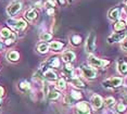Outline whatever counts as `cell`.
Here are the masks:
<instances>
[{
    "label": "cell",
    "instance_id": "obj_1",
    "mask_svg": "<svg viewBox=\"0 0 127 114\" xmlns=\"http://www.w3.org/2000/svg\"><path fill=\"white\" fill-rule=\"evenodd\" d=\"M21 9H22V1L21 0H14V1H12L7 7V13H8V15L13 16V15H15Z\"/></svg>",
    "mask_w": 127,
    "mask_h": 114
},
{
    "label": "cell",
    "instance_id": "obj_2",
    "mask_svg": "<svg viewBox=\"0 0 127 114\" xmlns=\"http://www.w3.org/2000/svg\"><path fill=\"white\" fill-rule=\"evenodd\" d=\"M123 83V79L121 77H111V78H106L105 80H103V87L105 88H115V87L121 86Z\"/></svg>",
    "mask_w": 127,
    "mask_h": 114
},
{
    "label": "cell",
    "instance_id": "obj_3",
    "mask_svg": "<svg viewBox=\"0 0 127 114\" xmlns=\"http://www.w3.org/2000/svg\"><path fill=\"white\" fill-rule=\"evenodd\" d=\"M8 24H9L11 27L14 28L15 31H23L25 27H26V22L22 19H19V20H8Z\"/></svg>",
    "mask_w": 127,
    "mask_h": 114
},
{
    "label": "cell",
    "instance_id": "obj_4",
    "mask_svg": "<svg viewBox=\"0 0 127 114\" xmlns=\"http://www.w3.org/2000/svg\"><path fill=\"white\" fill-rule=\"evenodd\" d=\"M88 62L89 64L91 65V68H103L104 65H106V64L109 63V61H105V60H100L98 59V58L94 57V55H89L88 58Z\"/></svg>",
    "mask_w": 127,
    "mask_h": 114
},
{
    "label": "cell",
    "instance_id": "obj_5",
    "mask_svg": "<svg viewBox=\"0 0 127 114\" xmlns=\"http://www.w3.org/2000/svg\"><path fill=\"white\" fill-rule=\"evenodd\" d=\"M80 71H82L83 75L85 77L89 78V79H92V78H96L97 76V72L96 70L91 66H87V65H82L80 66Z\"/></svg>",
    "mask_w": 127,
    "mask_h": 114
},
{
    "label": "cell",
    "instance_id": "obj_6",
    "mask_svg": "<svg viewBox=\"0 0 127 114\" xmlns=\"http://www.w3.org/2000/svg\"><path fill=\"white\" fill-rule=\"evenodd\" d=\"M95 39H96L95 34L94 33L89 34L87 40H86V45H85V48H86V51L87 52H92L95 50Z\"/></svg>",
    "mask_w": 127,
    "mask_h": 114
},
{
    "label": "cell",
    "instance_id": "obj_7",
    "mask_svg": "<svg viewBox=\"0 0 127 114\" xmlns=\"http://www.w3.org/2000/svg\"><path fill=\"white\" fill-rule=\"evenodd\" d=\"M90 102L94 107L95 110H99L101 107L103 106V99L100 97L99 95H94L92 97L90 98Z\"/></svg>",
    "mask_w": 127,
    "mask_h": 114
},
{
    "label": "cell",
    "instance_id": "obj_8",
    "mask_svg": "<svg viewBox=\"0 0 127 114\" xmlns=\"http://www.w3.org/2000/svg\"><path fill=\"white\" fill-rule=\"evenodd\" d=\"M76 112L77 114H89L90 113V108L85 102H79L76 104Z\"/></svg>",
    "mask_w": 127,
    "mask_h": 114
},
{
    "label": "cell",
    "instance_id": "obj_9",
    "mask_svg": "<svg viewBox=\"0 0 127 114\" xmlns=\"http://www.w3.org/2000/svg\"><path fill=\"white\" fill-rule=\"evenodd\" d=\"M126 37V33H114L108 38L109 42H116V41H122L124 38Z\"/></svg>",
    "mask_w": 127,
    "mask_h": 114
},
{
    "label": "cell",
    "instance_id": "obj_10",
    "mask_svg": "<svg viewBox=\"0 0 127 114\" xmlns=\"http://www.w3.org/2000/svg\"><path fill=\"white\" fill-rule=\"evenodd\" d=\"M0 36L2 38H4L5 40H8V39L15 40V35H14V33H12L9 28H2L1 33H0Z\"/></svg>",
    "mask_w": 127,
    "mask_h": 114
},
{
    "label": "cell",
    "instance_id": "obj_11",
    "mask_svg": "<svg viewBox=\"0 0 127 114\" xmlns=\"http://www.w3.org/2000/svg\"><path fill=\"white\" fill-rule=\"evenodd\" d=\"M62 59L66 63H71L72 61L75 59V53L73 51H71V50H67V51H65L64 53L62 54Z\"/></svg>",
    "mask_w": 127,
    "mask_h": 114
},
{
    "label": "cell",
    "instance_id": "obj_12",
    "mask_svg": "<svg viewBox=\"0 0 127 114\" xmlns=\"http://www.w3.org/2000/svg\"><path fill=\"white\" fill-rule=\"evenodd\" d=\"M25 17H26L27 21L34 22L37 19V12L34 10V9H31V10H28L25 12Z\"/></svg>",
    "mask_w": 127,
    "mask_h": 114
},
{
    "label": "cell",
    "instance_id": "obj_13",
    "mask_svg": "<svg viewBox=\"0 0 127 114\" xmlns=\"http://www.w3.org/2000/svg\"><path fill=\"white\" fill-rule=\"evenodd\" d=\"M7 58H8V60H9V61H11V62H16V61L20 59V54H19L18 51L12 50V51L8 52Z\"/></svg>",
    "mask_w": 127,
    "mask_h": 114
},
{
    "label": "cell",
    "instance_id": "obj_14",
    "mask_svg": "<svg viewBox=\"0 0 127 114\" xmlns=\"http://www.w3.org/2000/svg\"><path fill=\"white\" fill-rule=\"evenodd\" d=\"M118 16H120V10H118V8L112 9L109 12V19L112 20V21H116L118 19Z\"/></svg>",
    "mask_w": 127,
    "mask_h": 114
},
{
    "label": "cell",
    "instance_id": "obj_15",
    "mask_svg": "<svg viewBox=\"0 0 127 114\" xmlns=\"http://www.w3.org/2000/svg\"><path fill=\"white\" fill-rule=\"evenodd\" d=\"M44 76H45L46 79H48V80H57L58 79L57 74L53 71H51V70H47V71L45 72Z\"/></svg>",
    "mask_w": 127,
    "mask_h": 114
},
{
    "label": "cell",
    "instance_id": "obj_16",
    "mask_svg": "<svg viewBox=\"0 0 127 114\" xmlns=\"http://www.w3.org/2000/svg\"><path fill=\"white\" fill-rule=\"evenodd\" d=\"M71 83L73 84L75 87H78V88H83V87H85V84H84L78 77H76V76L72 78V79H71Z\"/></svg>",
    "mask_w": 127,
    "mask_h": 114
},
{
    "label": "cell",
    "instance_id": "obj_17",
    "mask_svg": "<svg viewBox=\"0 0 127 114\" xmlns=\"http://www.w3.org/2000/svg\"><path fill=\"white\" fill-rule=\"evenodd\" d=\"M19 88L21 89L22 91H28V90L31 89V85H30L28 81L23 80V81H21V83L19 84Z\"/></svg>",
    "mask_w": 127,
    "mask_h": 114
},
{
    "label": "cell",
    "instance_id": "obj_18",
    "mask_svg": "<svg viewBox=\"0 0 127 114\" xmlns=\"http://www.w3.org/2000/svg\"><path fill=\"white\" fill-rule=\"evenodd\" d=\"M59 96H60V92L58 90H51V91H49L47 93V97L49 100H56V99L59 98Z\"/></svg>",
    "mask_w": 127,
    "mask_h": 114
},
{
    "label": "cell",
    "instance_id": "obj_19",
    "mask_svg": "<svg viewBox=\"0 0 127 114\" xmlns=\"http://www.w3.org/2000/svg\"><path fill=\"white\" fill-rule=\"evenodd\" d=\"M63 47V43L60 41H52L49 43V48H51L52 50H60Z\"/></svg>",
    "mask_w": 127,
    "mask_h": 114
},
{
    "label": "cell",
    "instance_id": "obj_20",
    "mask_svg": "<svg viewBox=\"0 0 127 114\" xmlns=\"http://www.w3.org/2000/svg\"><path fill=\"white\" fill-rule=\"evenodd\" d=\"M114 28H115V31H118V32L124 31L126 28V23L124 21H118L116 24L114 25Z\"/></svg>",
    "mask_w": 127,
    "mask_h": 114
},
{
    "label": "cell",
    "instance_id": "obj_21",
    "mask_svg": "<svg viewBox=\"0 0 127 114\" xmlns=\"http://www.w3.org/2000/svg\"><path fill=\"white\" fill-rule=\"evenodd\" d=\"M49 49V46L47 43H39L38 47H37V50H38L39 53H46Z\"/></svg>",
    "mask_w": 127,
    "mask_h": 114
},
{
    "label": "cell",
    "instance_id": "obj_22",
    "mask_svg": "<svg viewBox=\"0 0 127 114\" xmlns=\"http://www.w3.org/2000/svg\"><path fill=\"white\" fill-rule=\"evenodd\" d=\"M118 71L122 74H126L127 73V62H121L118 65Z\"/></svg>",
    "mask_w": 127,
    "mask_h": 114
},
{
    "label": "cell",
    "instance_id": "obj_23",
    "mask_svg": "<svg viewBox=\"0 0 127 114\" xmlns=\"http://www.w3.org/2000/svg\"><path fill=\"white\" fill-rule=\"evenodd\" d=\"M73 66H72L71 63H66L65 68H64V73H66L67 76H72V72H73Z\"/></svg>",
    "mask_w": 127,
    "mask_h": 114
},
{
    "label": "cell",
    "instance_id": "obj_24",
    "mask_svg": "<svg viewBox=\"0 0 127 114\" xmlns=\"http://www.w3.org/2000/svg\"><path fill=\"white\" fill-rule=\"evenodd\" d=\"M49 65L51 66V68H59L60 66V61L58 60V58H53V59H51L50 62H48Z\"/></svg>",
    "mask_w": 127,
    "mask_h": 114
},
{
    "label": "cell",
    "instance_id": "obj_25",
    "mask_svg": "<svg viewBox=\"0 0 127 114\" xmlns=\"http://www.w3.org/2000/svg\"><path fill=\"white\" fill-rule=\"evenodd\" d=\"M126 109H127V107L124 103H122V102H121V103H118L117 106H116V111H117V112H120V113L125 112Z\"/></svg>",
    "mask_w": 127,
    "mask_h": 114
},
{
    "label": "cell",
    "instance_id": "obj_26",
    "mask_svg": "<svg viewBox=\"0 0 127 114\" xmlns=\"http://www.w3.org/2000/svg\"><path fill=\"white\" fill-rule=\"evenodd\" d=\"M58 88L59 89H64L65 88V86H66V81L63 79V78H60L59 80H58Z\"/></svg>",
    "mask_w": 127,
    "mask_h": 114
},
{
    "label": "cell",
    "instance_id": "obj_27",
    "mask_svg": "<svg viewBox=\"0 0 127 114\" xmlns=\"http://www.w3.org/2000/svg\"><path fill=\"white\" fill-rule=\"evenodd\" d=\"M114 102H115V100H114V98L113 97H108L105 99V101H104V103H105V106L106 107H112L114 104Z\"/></svg>",
    "mask_w": 127,
    "mask_h": 114
},
{
    "label": "cell",
    "instance_id": "obj_28",
    "mask_svg": "<svg viewBox=\"0 0 127 114\" xmlns=\"http://www.w3.org/2000/svg\"><path fill=\"white\" fill-rule=\"evenodd\" d=\"M80 41H82V38H80L79 36H73L72 37V43L75 46H78Z\"/></svg>",
    "mask_w": 127,
    "mask_h": 114
},
{
    "label": "cell",
    "instance_id": "obj_29",
    "mask_svg": "<svg viewBox=\"0 0 127 114\" xmlns=\"http://www.w3.org/2000/svg\"><path fill=\"white\" fill-rule=\"evenodd\" d=\"M51 34H49V33H44V34H41L40 35V39L41 40H44V41H47V40H50L51 39Z\"/></svg>",
    "mask_w": 127,
    "mask_h": 114
},
{
    "label": "cell",
    "instance_id": "obj_30",
    "mask_svg": "<svg viewBox=\"0 0 127 114\" xmlns=\"http://www.w3.org/2000/svg\"><path fill=\"white\" fill-rule=\"evenodd\" d=\"M71 97L73 98V100H78V99L82 98V93L78 92V91H72Z\"/></svg>",
    "mask_w": 127,
    "mask_h": 114
},
{
    "label": "cell",
    "instance_id": "obj_31",
    "mask_svg": "<svg viewBox=\"0 0 127 114\" xmlns=\"http://www.w3.org/2000/svg\"><path fill=\"white\" fill-rule=\"evenodd\" d=\"M121 47H122L123 50L127 51V40H124V41L122 42V45H121Z\"/></svg>",
    "mask_w": 127,
    "mask_h": 114
},
{
    "label": "cell",
    "instance_id": "obj_32",
    "mask_svg": "<svg viewBox=\"0 0 127 114\" xmlns=\"http://www.w3.org/2000/svg\"><path fill=\"white\" fill-rule=\"evenodd\" d=\"M53 5H54V4H53L52 1H49V2H47V3H46V7H47L48 9H49V8H50V9L53 8Z\"/></svg>",
    "mask_w": 127,
    "mask_h": 114
},
{
    "label": "cell",
    "instance_id": "obj_33",
    "mask_svg": "<svg viewBox=\"0 0 127 114\" xmlns=\"http://www.w3.org/2000/svg\"><path fill=\"white\" fill-rule=\"evenodd\" d=\"M3 93H4V89L2 88L1 86H0V98H1L2 96H3Z\"/></svg>",
    "mask_w": 127,
    "mask_h": 114
},
{
    "label": "cell",
    "instance_id": "obj_34",
    "mask_svg": "<svg viewBox=\"0 0 127 114\" xmlns=\"http://www.w3.org/2000/svg\"><path fill=\"white\" fill-rule=\"evenodd\" d=\"M2 49H3V45H2V42L0 41V51H1Z\"/></svg>",
    "mask_w": 127,
    "mask_h": 114
},
{
    "label": "cell",
    "instance_id": "obj_35",
    "mask_svg": "<svg viewBox=\"0 0 127 114\" xmlns=\"http://www.w3.org/2000/svg\"><path fill=\"white\" fill-rule=\"evenodd\" d=\"M125 86H127V77L125 78Z\"/></svg>",
    "mask_w": 127,
    "mask_h": 114
},
{
    "label": "cell",
    "instance_id": "obj_36",
    "mask_svg": "<svg viewBox=\"0 0 127 114\" xmlns=\"http://www.w3.org/2000/svg\"><path fill=\"white\" fill-rule=\"evenodd\" d=\"M72 1H73V0H68V2H72Z\"/></svg>",
    "mask_w": 127,
    "mask_h": 114
},
{
    "label": "cell",
    "instance_id": "obj_37",
    "mask_svg": "<svg viewBox=\"0 0 127 114\" xmlns=\"http://www.w3.org/2000/svg\"><path fill=\"white\" fill-rule=\"evenodd\" d=\"M0 104H1V98H0Z\"/></svg>",
    "mask_w": 127,
    "mask_h": 114
},
{
    "label": "cell",
    "instance_id": "obj_38",
    "mask_svg": "<svg viewBox=\"0 0 127 114\" xmlns=\"http://www.w3.org/2000/svg\"><path fill=\"white\" fill-rule=\"evenodd\" d=\"M126 100H127V97H126Z\"/></svg>",
    "mask_w": 127,
    "mask_h": 114
}]
</instances>
